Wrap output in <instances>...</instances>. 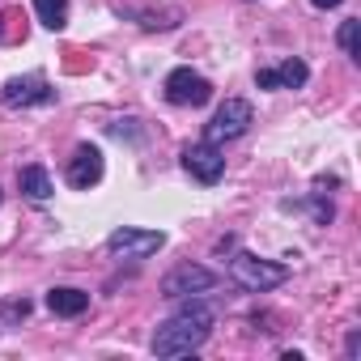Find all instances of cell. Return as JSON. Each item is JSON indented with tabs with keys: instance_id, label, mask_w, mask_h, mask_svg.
<instances>
[{
	"instance_id": "18",
	"label": "cell",
	"mask_w": 361,
	"mask_h": 361,
	"mask_svg": "<svg viewBox=\"0 0 361 361\" xmlns=\"http://www.w3.org/2000/svg\"><path fill=\"white\" fill-rule=\"evenodd\" d=\"M0 39H5V18H0Z\"/></svg>"
},
{
	"instance_id": "14",
	"label": "cell",
	"mask_w": 361,
	"mask_h": 361,
	"mask_svg": "<svg viewBox=\"0 0 361 361\" xmlns=\"http://www.w3.org/2000/svg\"><path fill=\"white\" fill-rule=\"evenodd\" d=\"M357 26H361V22H344V26H340V35H336V39H340V47H344V56H357Z\"/></svg>"
},
{
	"instance_id": "16",
	"label": "cell",
	"mask_w": 361,
	"mask_h": 361,
	"mask_svg": "<svg viewBox=\"0 0 361 361\" xmlns=\"http://www.w3.org/2000/svg\"><path fill=\"white\" fill-rule=\"evenodd\" d=\"M5 314H9V319H26V314H30V302H26V298H22V302H5Z\"/></svg>"
},
{
	"instance_id": "15",
	"label": "cell",
	"mask_w": 361,
	"mask_h": 361,
	"mask_svg": "<svg viewBox=\"0 0 361 361\" xmlns=\"http://www.w3.org/2000/svg\"><path fill=\"white\" fill-rule=\"evenodd\" d=\"M255 85H259V90H276V85H281V81H276V68H259V73H255Z\"/></svg>"
},
{
	"instance_id": "6",
	"label": "cell",
	"mask_w": 361,
	"mask_h": 361,
	"mask_svg": "<svg viewBox=\"0 0 361 361\" xmlns=\"http://www.w3.org/2000/svg\"><path fill=\"white\" fill-rule=\"evenodd\" d=\"M106 247H111L115 255H123V259H145V255H153V251L166 247V234H161V230H136V226H123V230H115V234L106 238Z\"/></svg>"
},
{
	"instance_id": "12",
	"label": "cell",
	"mask_w": 361,
	"mask_h": 361,
	"mask_svg": "<svg viewBox=\"0 0 361 361\" xmlns=\"http://www.w3.org/2000/svg\"><path fill=\"white\" fill-rule=\"evenodd\" d=\"M35 13L47 30H64L68 26V0H35Z\"/></svg>"
},
{
	"instance_id": "9",
	"label": "cell",
	"mask_w": 361,
	"mask_h": 361,
	"mask_svg": "<svg viewBox=\"0 0 361 361\" xmlns=\"http://www.w3.org/2000/svg\"><path fill=\"white\" fill-rule=\"evenodd\" d=\"M5 102L9 106H35V102H51V90L43 77H13L5 85Z\"/></svg>"
},
{
	"instance_id": "11",
	"label": "cell",
	"mask_w": 361,
	"mask_h": 361,
	"mask_svg": "<svg viewBox=\"0 0 361 361\" xmlns=\"http://www.w3.org/2000/svg\"><path fill=\"white\" fill-rule=\"evenodd\" d=\"M18 188L30 196V200H47L56 188H51V178H47V170L43 166H26L22 174H18Z\"/></svg>"
},
{
	"instance_id": "3",
	"label": "cell",
	"mask_w": 361,
	"mask_h": 361,
	"mask_svg": "<svg viewBox=\"0 0 361 361\" xmlns=\"http://www.w3.org/2000/svg\"><path fill=\"white\" fill-rule=\"evenodd\" d=\"M247 128H251V102H243V98H226V102L217 106L213 123L204 128V140H209V145H221V140L243 136Z\"/></svg>"
},
{
	"instance_id": "2",
	"label": "cell",
	"mask_w": 361,
	"mask_h": 361,
	"mask_svg": "<svg viewBox=\"0 0 361 361\" xmlns=\"http://www.w3.org/2000/svg\"><path fill=\"white\" fill-rule=\"evenodd\" d=\"M230 276H234L243 289H251V293H264V289L281 285V281L289 276V268H285V264H272V259H259V255H247V251H238V255L230 259Z\"/></svg>"
},
{
	"instance_id": "13",
	"label": "cell",
	"mask_w": 361,
	"mask_h": 361,
	"mask_svg": "<svg viewBox=\"0 0 361 361\" xmlns=\"http://www.w3.org/2000/svg\"><path fill=\"white\" fill-rule=\"evenodd\" d=\"M306 77H310V68H306L302 60H285V64L276 68V81H281L285 90H302V85H306Z\"/></svg>"
},
{
	"instance_id": "5",
	"label": "cell",
	"mask_w": 361,
	"mask_h": 361,
	"mask_svg": "<svg viewBox=\"0 0 361 361\" xmlns=\"http://www.w3.org/2000/svg\"><path fill=\"white\" fill-rule=\"evenodd\" d=\"M217 285V272L200 264H178L161 276V298H188V293H209Z\"/></svg>"
},
{
	"instance_id": "4",
	"label": "cell",
	"mask_w": 361,
	"mask_h": 361,
	"mask_svg": "<svg viewBox=\"0 0 361 361\" xmlns=\"http://www.w3.org/2000/svg\"><path fill=\"white\" fill-rule=\"evenodd\" d=\"M161 90H166V98H170L174 106H204V102L213 98L209 77H200V73H192V68H174Z\"/></svg>"
},
{
	"instance_id": "10",
	"label": "cell",
	"mask_w": 361,
	"mask_h": 361,
	"mask_svg": "<svg viewBox=\"0 0 361 361\" xmlns=\"http://www.w3.org/2000/svg\"><path fill=\"white\" fill-rule=\"evenodd\" d=\"M47 310L51 314H60V319H77V314H85L90 310V293H81V289H51L47 293Z\"/></svg>"
},
{
	"instance_id": "7",
	"label": "cell",
	"mask_w": 361,
	"mask_h": 361,
	"mask_svg": "<svg viewBox=\"0 0 361 361\" xmlns=\"http://www.w3.org/2000/svg\"><path fill=\"white\" fill-rule=\"evenodd\" d=\"M183 170L196 178V183H204V188H213L217 178L226 174V157L217 153V145H188L183 149Z\"/></svg>"
},
{
	"instance_id": "1",
	"label": "cell",
	"mask_w": 361,
	"mask_h": 361,
	"mask_svg": "<svg viewBox=\"0 0 361 361\" xmlns=\"http://www.w3.org/2000/svg\"><path fill=\"white\" fill-rule=\"evenodd\" d=\"M213 331V314L209 306H183L174 319H166L157 331H153V353L157 357H183V353H196Z\"/></svg>"
},
{
	"instance_id": "8",
	"label": "cell",
	"mask_w": 361,
	"mask_h": 361,
	"mask_svg": "<svg viewBox=\"0 0 361 361\" xmlns=\"http://www.w3.org/2000/svg\"><path fill=\"white\" fill-rule=\"evenodd\" d=\"M102 178V153L94 149V145H77L73 149V157H68V183L73 188H94Z\"/></svg>"
},
{
	"instance_id": "17",
	"label": "cell",
	"mask_w": 361,
	"mask_h": 361,
	"mask_svg": "<svg viewBox=\"0 0 361 361\" xmlns=\"http://www.w3.org/2000/svg\"><path fill=\"white\" fill-rule=\"evenodd\" d=\"M314 9H336V5H344V0H310Z\"/></svg>"
}]
</instances>
